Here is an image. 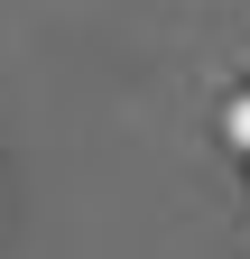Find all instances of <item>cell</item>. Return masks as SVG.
Segmentation results:
<instances>
[{
  "label": "cell",
  "instance_id": "6da1fadb",
  "mask_svg": "<svg viewBox=\"0 0 250 259\" xmlns=\"http://www.w3.org/2000/svg\"><path fill=\"white\" fill-rule=\"evenodd\" d=\"M232 139H241V148H250V102H232Z\"/></svg>",
  "mask_w": 250,
  "mask_h": 259
}]
</instances>
